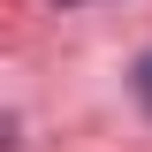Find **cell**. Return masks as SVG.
<instances>
[{
  "mask_svg": "<svg viewBox=\"0 0 152 152\" xmlns=\"http://www.w3.org/2000/svg\"><path fill=\"white\" fill-rule=\"evenodd\" d=\"M129 84H137V99H145V107H152V53L137 61V76H129Z\"/></svg>",
  "mask_w": 152,
  "mask_h": 152,
  "instance_id": "cell-1",
  "label": "cell"
}]
</instances>
